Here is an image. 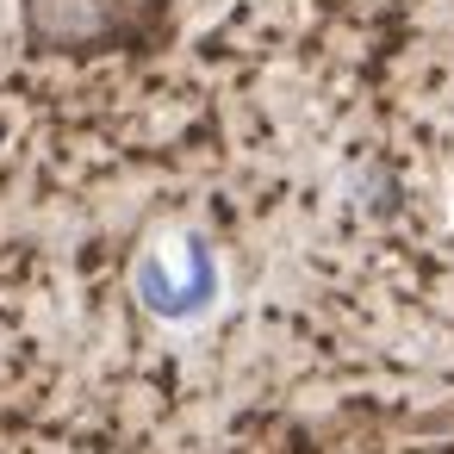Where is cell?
Listing matches in <instances>:
<instances>
[]
</instances>
